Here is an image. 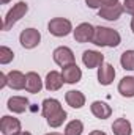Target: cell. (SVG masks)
Segmentation results:
<instances>
[{
	"instance_id": "obj_12",
	"label": "cell",
	"mask_w": 134,
	"mask_h": 135,
	"mask_svg": "<svg viewBox=\"0 0 134 135\" xmlns=\"http://www.w3.org/2000/svg\"><path fill=\"white\" fill-rule=\"evenodd\" d=\"M90 112L98 119H107L112 116V108L107 102L104 101H93L90 105Z\"/></svg>"
},
{
	"instance_id": "obj_27",
	"label": "cell",
	"mask_w": 134,
	"mask_h": 135,
	"mask_svg": "<svg viewBox=\"0 0 134 135\" xmlns=\"http://www.w3.org/2000/svg\"><path fill=\"white\" fill-rule=\"evenodd\" d=\"M118 0H101V8L102 6H112V5H117Z\"/></svg>"
},
{
	"instance_id": "obj_22",
	"label": "cell",
	"mask_w": 134,
	"mask_h": 135,
	"mask_svg": "<svg viewBox=\"0 0 134 135\" xmlns=\"http://www.w3.org/2000/svg\"><path fill=\"white\" fill-rule=\"evenodd\" d=\"M120 65L125 71H134V50H125L120 57Z\"/></svg>"
},
{
	"instance_id": "obj_23",
	"label": "cell",
	"mask_w": 134,
	"mask_h": 135,
	"mask_svg": "<svg viewBox=\"0 0 134 135\" xmlns=\"http://www.w3.org/2000/svg\"><path fill=\"white\" fill-rule=\"evenodd\" d=\"M66 112L65 110H62L60 113H57L55 116H52V118H49V119H46L47 121V124H49V127H54V129H57V127H60L65 121H66Z\"/></svg>"
},
{
	"instance_id": "obj_19",
	"label": "cell",
	"mask_w": 134,
	"mask_h": 135,
	"mask_svg": "<svg viewBox=\"0 0 134 135\" xmlns=\"http://www.w3.org/2000/svg\"><path fill=\"white\" fill-rule=\"evenodd\" d=\"M112 132L114 135H131L133 126L126 118H117L112 124Z\"/></svg>"
},
{
	"instance_id": "obj_7",
	"label": "cell",
	"mask_w": 134,
	"mask_h": 135,
	"mask_svg": "<svg viewBox=\"0 0 134 135\" xmlns=\"http://www.w3.org/2000/svg\"><path fill=\"white\" fill-rule=\"evenodd\" d=\"M0 132L3 135H16L19 132H22V127H21V121L17 118H13V116H2L0 119Z\"/></svg>"
},
{
	"instance_id": "obj_25",
	"label": "cell",
	"mask_w": 134,
	"mask_h": 135,
	"mask_svg": "<svg viewBox=\"0 0 134 135\" xmlns=\"http://www.w3.org/2000/svg\"><path fill=\"white\" fill-rule=\"evenodd\" d=\"M123 8L128 14L134 16V0H123Z\"/></svg>"
},
{
	"instance_id": "obj_28",
	"label": "cell",
	"mask_w": 134,
	"mask_h": 135,
	"mask_svg": "<svg viewBox=\"0 0 134 135\" xmlns=\"http://www.w3.org/2000/svg\"><path fill=\"white\" fill-rule=\"evenodd\" d=\"M88 135H107L106 132H102V131H92Z\"/></svg>"
},
{
	"instance_id": "obj_2",
	"label": "cell",
	"mask_w": 134,
	"mask_h": 135,
	"mask_svg": "<svg viewBox=\"0 0 134 135\" xmlns=\"http://www.w3.org/2000/svg\"><path fill=\"white\" fill-rule=\"evenodd\" d=\"M27 11H29V5H27V2H17L16 5H13V8L6 13V16H5V21H3V30L6 32V30H10L17 21H21L25 14H27Z\"/></svg>"
},
{
	"instance_id": "obj_6",
	"label": "cell",
	"mask_w": 134,
	"mask_h": 135,
	"mask_svg": "<svg viewBox=\"0 0 134 135\" xmlns=\"http://www.w3.org/2000/svg\"><path fill=\"white\" fill-rule=\"evenodd\" d=\"M52 58H54V61H55L60 68H65V66H69V65L76 63V58H74L73 50H71L69 47H66V46L57 47V49L52 52Z\"/></svg>"
},
{
	"instance_id": "obj_24",
	"label": "cell",
	"mask_w": 134,
	"mask_h": 135,
	"mask_svg": "<svg viewBox=\"0 0 134 135\" xmlns=\"http://www.w3.org/2000/svg\"><path fill=\"white\" fill-rule=\"evenodd\" d=\"M13 58H14L13 50L6 46H2L0 47V65H8L13 61Z\"/></svg>"
},
{
	"instance_id": "obj_5",
	"label": "cell",
	"mask_w": 134,
	"mask_h": 135,
	"mask_svg": "<svg viewBox=\"0 0 134 135\" xmlns=\"http://www.w3.org/2000/svg\"><path fill=\"white\" fill-rule=\"evenodd\" d=\"M73 35H74V41L76 42H92L93 41V36H95V27L88 22H82L79 24L74 30H73Z\"/></svg>"
},
{
	"instance_id": "obj_29",
	"label": "cell",
	"mask_w": 134,
	"mask_h": 135,
	"mask_svg": "<svg viewBox=\"0 0 134 135\" xmlns=\"http://www.w3.org/2000/svg\"><path fill=\"white\" fill-rule=\"evenodd\" d=\"M131 30H133V33H134V16H133V19H131Z\"/></svg>"
},
{
	"instance_id": "obj_10",
	"label": "cell",
	"mask_w": 134,
	"mask_h": 135,
	"mask_svg": "<svg viewBox=\"0 0 134 135\" xmlns=\"http://www.w3.org/2000/svg\"><path fill=\"white\" fill-rule=\"evenodd\" d=\"M62 110H63V107H62L60 101H57V99H54V98L44 99L43 104H41V113H43V116H44L46 119L55 116V115L60 113Z\"/></svg>"
},
{
	"instance_id": "obj_13",
	"label": "cell",
	"mask_w": 134,
	"mask_h": 135,
	"mask_svg": "<svg viewBox=\"0 0 134 135\" xmlns=\"http://www.w3.org/2000/svg\"><path fill=\"white\" fill-rule=\"evenodd\" d=\"M43 86H44V83H43L39 74H36L33 71H30V72L25 74V91L27 93L36 94V93H39L43 90Z\"/></svg>"
},
{
	"instance_id": "obj_1",
	"label": "cell",
	"mask_w": 134,
	"mask_h": 135,
	"mask_svg": "<svg viewBox=\"0 0 134 135\" xmlns=\"http://www.w3.org/2000/svg\"><path fill=\"white\" fill-rule=\"evenodd\" d=\"M92 42L100 47H117L122 42V36L114 28L100 25V27H95V36Z\"/></svg>"
},
{
	"instance_id": "obj_3",
	"label": "cell",
	"mask_w": 134,
	"mask_h": 135,
	"mask_svg": "<svg viewBox=\"0 0 134 135\" xmlns=\"http://www.w3.org/2000/svg\"><path fill=\"white\" fill-rule=\"evenodd\" d=\"M47 30L52 36H57V38H63V36H68L74 28H73V24L69 19H65V17H54L49 21L47 24Z\"/></svg>"
},
{
	"instance_id": "obj_8",
	"label": "cell",
	"mask_w": 134,
	"mask_h": 135,
	"mask_svg": "<svg viewBox=\"0 0 134 135\" xmlns=\"http://www.w3.org/2000/svg\"><path fill=\"white\" fill-rule=\"evenodd\" d=\"M82 63L88 69L100 68L104 63V55L101 52H98V50H85L82 54Z\"/></svg>"
},
{
	"instance_id": "obj_18",
	"label": "cell",
	"mask_w": 134,
	"mask_h": 135,
	"mask_svg": "<svg viewBox=\"0 0 134 135\" xmlns=\"http://www.w3.org/2000/svg\"><path fill=\"white\" fill-rule=\"evenodd\" d=\"M65 101L73 108H82L85 105V96H84L82 91L69 90V91H66V94H65Z\"/></svg>"
},
{
	"instance_id": "obj_26",
	"label": "cell",
	"mask_w": 134,
	"mask_h": 135,
	"mask_svg": "<svg viewBox=\"0 0 134 135\" xmlns=\"http://www.w3.org/2000/svg\"><path fill=\"white\" fill-rule=\"evenodd\" d=\"M8 86V79H6V74L0 72V88H5Z\"/></svg>"
},
{
	"instance_id": "obj_31",
	"label": "cell",
	"mask_w": 134,
	"mask_h": 135,
	"mask_svg": "<svg viewBox=\"0 0 134 135\" xmlns=\"http://www.w3.org/2000/svg\"><path fill=\"white\" fill-rule=\"evenodd\" d=\"M46 135H65V134H59V132H51V134H46Z\"/></svg>"
},
{
	"instance_id": "obj_4",
	"label": "cell",
	"mask_w": 134,
	"mask_h": 135,
	"mask_svg": "<svg viewBox=\"0 0 134 135\" xmlns=\"http://www.w3.org/2000/svg\"><path fill=\"white\" fill-rule=\"evenodd\" d=\"M19 42L24 49H35L41 42V33L36 28H25L19 35Z\"/></svg>"
},
{
	"instance_id": "obj_30",
	"label": "cell",
	"mask_w": 134,
	"mask_h": 135,
	"mask_svg": "<svg viewBox=\"0 0 134 135\" xmlns=\"http://www.w3.org/2000/svg\"><path fill=\"white\" fill-rule=\"evenodd\" d=\"M16 135H32L30 132H19V134H16Z\"/></svg>"
},
{
	"instance_id": "obj_21",
	"label": "cell",
	"mask_w": 134,
	"mask_h": 135,
	"mask_svg": "<svg viewBox=\"0 0 134 135\" xmlns=\"http://www.w3.org/2000/svg\"><path fill=\"white\" fill-rule=\"evenodd\" d=\"M84 132V123L81 119H73L65 126V135H82Z\"/></svg>"
},
{
	"instance_id": "obj_11",
	"label": "cell",
	"mask_w": 134,
	"mask_h": 135,
	"mask_svg": "<svg viewBox=\"0 0 134 135\" xmlns=\"http://www.w3.org/2000/svg\"><path fill=\"white\" fill-rule=\"evenodd\" d=\"M123 13H125V8L120 3L112 5V6H102V8L98 9V16L106 19V21H117V19L122 17Z\"/></svg>"
},
{
	"instance_id": "obj_15",
	"label": "cell",
	"mask_w": 134,
	"mask_h": 135,
	"mask_svg": "<svg viewBox=\"0 0 134 135\" xmlns=\"http://www.w3.org/2000/svg\"><path fill=\"white\" fill-rule=\"evenodd\" d=\"M63 77H62V72H57V71H51L47 72L46 75V80H44V88L47 91H59L62 86H63Z\"/></svg>"
},
{
	"instance_id": "obj_17",
	"label": "cell",
	"mask_w": 134,
	"mask_h": 135,
	"mask_svg": "<svg viewBox=\"0 0 134 135\" xmlns=\"http://www.w3.org/2000/svg\"><path fill=\"white\" fill-rule=\"evenodd\" d=\"M8 79V86L19 91V90H25V75L21 71H11L6 74Z\"/></svg>"
},
{
	"instance_id": "obj_16",
	"label": "cell",
	"mask_w": 134,
	"mask_h": 135,
	"mask_svg": "<svg viewBox=\"0 0 134 135\" xmlns=\"http://www.w3.org/2000/svg\"><path fill=\"white\" fill-rule=\"evenodd\" d=\"M6 105H8V110L13 112V113H24V112H27L30 102H29L27 98H24V96H11L8 99V104Z\"/></svg>"
},
{
	"instance_id": "obj_20",
	"label": "cell",
	"mask_w": 134,
	"mask_h": 135,
	"mask_svg": "<svg viewBox=\"0 0 134 135\" xmlns=\"http://www.w3.org/2000/svg\"><path fill=\"white\" fill-rule=\"evenodd\" d=\"M118 93L123 98H134V77L126 75L118 83Z\"/></svg>"
},
{
	"instance_id": "obj_14",
	"label": "cell",
	"mask_w": 134,
	"mask_h": 135,
	"mask_svg": "<svg viewBox=\"0 0 134 135\" xmlns=\"http://www.w3.org/2000/svg\"><path fill=\"white\" fill-rule=\"evenodd\" d=\"M115 79V69L109 63H102L98 68V82L102 86H109Z\"/></svg>"
},
{
	"instance_id": "obj_32",
	"label": "cell",
	"mask_w": 134,
	"mask_h": 135,
	"mask_svg": "<svg viewBox=\"0 0 134 135\" xmlns=\"http://www.w3.org/2000/svg\"><path fill=\"white\" fill-rule=\"evenodd\" d=\"M0 2H2V3H3V5H6V3H10V2H11V0H0Z\"/></svg>"
},
{
	"instance_id": "obj_9",
	"label": "cell",
	"mask_w": 134,
	"mask_h": 135,
	"mask_svg": "<svg viewBox=\"0 0 134 135\" xmlns=\"http://www.w3.org/2000/svg\"><path fill=\"white\" fill-rule=\"evenodd\" d=\"M62 77H63V82L68 83V85H74L77 82H81L82 79V71L81 68L77 66L76 63L69 65V66L62 68Z\"/></svg>"
}]
</instances>
